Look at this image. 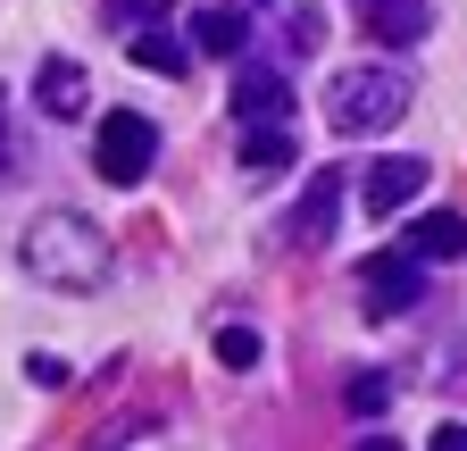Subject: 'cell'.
<instances>
[{
    "label": "cell",
    "instance_id": "obj_1",
    "mask_svg": "<svg viewBox=\"0 0 467 451\" xmlns=\"http://www.w3.org/2000/svg\"><path fill=\"white\" fill-rule=\"evenodd\" d=\"M17 259L34 285H58V293H100L109 285V235L84 217V209H42L26 235H17Z\"/></svg>",
    "mask_w": 467,
    "mask_h": 451
},
{
    "label": "cell",
    "instance_id": "obj_2",
    "mask_svg": "<svg viewBox=\"0 0 467 451\" xmlns=\"http://www.w3.org/2000/svg\"><path fill=\"white\" fill-rule=\"evenodd\" d=\"M400 109H409L400 68H342L326 84V126L334 134H384V126H400Z\"/></svg>",
    "mask_w": 467,
    "mask_h": 451
},
{
    "label": "cell",
    "instance_id": "obj_3",
    "mask_svg": "<svg viewBox=\"0 0 467 451\" xmlns=\"http://www.w3.org/2000/svg\"><path fill=\"white\" fill-rule=\"evenodd\" d=\"M150 159H159V126L142 118V109H109L100 134H92V167H100L109 184H142Z\"/></svg>",
    "mask_w": 467,
    "mask_h": 451
},
{
    "label": "cell",
    "instance_id": "obj_4",
    "mask_svg": "<svg viewBox=\"0 0 467 451\" xmlns=\"http://www.w3.org/2000/svg\"><path fill=\"white\" fill-rule=\"evenodd\" d=\"M334 217H342V167H317L309 193L292 201V217H284V243H292V251L326 243V235H334Z\"/></svg>",
    "mask_w": 467,
    "mask_h": 451
},
{
    "label": "cell",
    "instance_id": "obj_5",
    "mask_svg": "<svg viewBox=\"0 0 467 451\" xmlns=\"http://www.w3.org/2000/svg\"><path fill=\"white\" fill-rule=\"evenodd\" d=\"M359 285H368V309H376V318H400V309L426 301V285H418V251H409V259L376 251V259L359 267Z\"/></svg>",
    "mask_w": 467,
    "mask_h": 451
},
{
    "label": "cell",
    "instance_id": "obj_6",
    "mask_svg": "<svg viewBox=\"0 0 467 451\" xmlns=\"http://www.w3.org/2000/svg\"><path fill=\"white\" fill-rule=\"evenodd\" d=\"M84 100H92V76H84L76 59H42V68H34V109H42L50 126L84 118Z\"/></svg>",
    "mask_w": 467,
    "mask_h": 451
},
{
    "label": "cell",
    "instance_id": "obj_7",
    "mask_svg": "<svg viewBox=\"0 0 467 451\" xmlns=\"http://www.w3.org/2000/svg\"><path fill=\"white\" fill-rule=\"evenodd\" d=\"M426 176H434L426 159H376V167H368V184H359V201H368L376 217H392V209H409V201L426 193Z\"/></svg>",
    "mask_w": 467,
    "mask_h": 451
},
{
    "label": "cell",
    "instance_id": "obj_8",
    "mask_svg": "<svg viewBox=\"0 0 467 451\" xmlns=\"http://www.w3.org/2000/svg\"><path fill=\"white\" fill-rule=\"evenodd\" d=\"M284 109H292L284 68H243V76H234V118H243V126H284Z\"/></svg>",
    "mask_w": 467,
    "mask_h": 451
},
{
    "label": "cell",
    "instance_id": "obj_9",
    "mask_svg": "<svg viewBox=\"0 0 467 451\" xmlns=\"http://www.w3.org/2000/svg\"><path fill=\"white\" fill-rule=\"evenodd\" d=\"M368 26L384 50H409V42L434 34V0H368Z\"/></svg>",
    "mask_w": 467,
    "mask_h": 451
},
{
    "label": "cell",
    "instance_id": "obj_10",
    "mask_svg": "<svg viewBox=\"0 0 467 451\" xmlns=\"http://www.w3.org/2000/svg\"><path fill=\"white\" fill-rule=\"evenodd\" d=\"M409 251L418 259H467V209H434L409 226Z\"/></svg>",
    "mask_w": 467,
    "mask_h": 451
},
{
    "label": "cell",
    "instance_id": "obj_11",
    "mask_svg": "<svg viewBox=\"0 0 467 451\" xmlns=\"http://www.w3.org/2000/svg\"><path fill=\"white\" fill-rule=\"evenodd\" d=\"M284 167H292V134H284V126H251V134H243V176H251V184H275Z\"/></svg>",
    "mask_w": 467,
    "mask_h": 451
},
{
    "label": "cell",
    "instance_id": "obj_12",
    "mask_svg": "<svg viewBox=\"0 0 467 451\" xmlns=\"http://www.w3.org/2000/svg\"><path fill=\"white\" fill-rule=\"evenodd\" d=\"M243 34H251L243 9H201V17H192V42L209 50V59H234V50H243Z\"/></svg>",
    "mask_w": 467,
    "mask_h": 451
},
{
    "label": "cell",
    "instance_id": "obj_13",
    "mask_svg": "<svg viewBox=\"0 0 467 451\" xmlns=\"http://www.w3.org/2000/svg\"><path fill=\"white\" fill-rule=\"evenodd\" d=\"M134 59H142L150 76H184V68H192V50L175 42V34H134Z\"/></svg>",
    "mask_w": 467,
    "mask_h": 451
},
{
    "label": "cell",
    "instance_id": "obj_14",
    "mask_svg": "<svg viewBox=\"0 0 467 451\" xmlns=\"http://www.w3.org/2000/svg\"><path fill=\"white\" fill-rule=\"evenodd\" d=\"M217 360L225 368H259V326H217Z\"/></svg>",
    "mask_w": 467,
    "mask_h": 451
},
{
    "label": "cell",
    "instance_id": "obj_15",
    "mask_svg": "<svg viewBox=\"0 0 467 451\" xmlns=\"http://www.w3.org/2000/svg\"><path fill=\"white\" fill-rule=\"evenodd\" d=\"M384 402H392V376H384V368H368V376H350V410H359V418H376Z\"/></svg>",
    "mask_w": 467,
    "mask_h": 451
},
{
    "label": "cell",
    "instance_id": "obj_16",
    "mask_svg": "<svg viewBox=\"0 0 467 451\" xmlns=\"http://www.w3.org/2000/svg\"><path fill=\"white\" fill-rule=\"evenodd\" d=\"M284 42H292V50H317V42H326V26L301 9V17H284Z\"/></svg>",
    "mask_w": 467,
    "mask_h": 451
},
{
    "label": "cell",
    "instance_id": "obj_17",
    "mask_svg": "<svg viewBox=\"0 0 467 451\" xmlns=\"http://www.w3.org/2000/svg\"><path fill=\"white\" fill-rule=\"evenodd\" d=\"M26 376H34V384H67L76 368H67V360H58V351H34V360H26Z\"/></svg>",
    "mask_w": 467,
    "mask_h": 451
},
{
    "label": "cell",
    "instance_id": "obj_18",
    "mask_svg": "<svg viewBox=\"0 0 467 451\" xmlns=\"http://www.w3.org/2000/svg\"><path fill=\"white\" fill-rule=\"evenodd\" d=\"M9 167H17V142H9V100H0V184H9Z\"/></svg>",
    "mask_w": 467,
    "mask_h": 451
},
{
    "label": "cell",
    "instance_id": "obj_19",
    "mask_svg": "<svg viewBox=\"0 0 467 451\" xmlns=\"http://www.w3.org/2000/svg\"><path fill=\"white\" fill-rule=\"evenodd\" d=\"M434 451H467V426H442V435H434Z\"/></svg>",
    "mask_w": 467,
    "mask_h": 451
},
{
    "label": "cell",
    "instance_id": "obj_20",
    "mask_svg": "<svg viewBox=\"0 0 467 451\" xmlns=\"http://www.w3.org/2000/svg\"><path fill=\"white\" fill-rule=\"evenodd\" d=\"M259 9H267V0H259Z\"/></svg>",
    "mask_w": 467,
    "mask_h": 451
}]
</instances>
